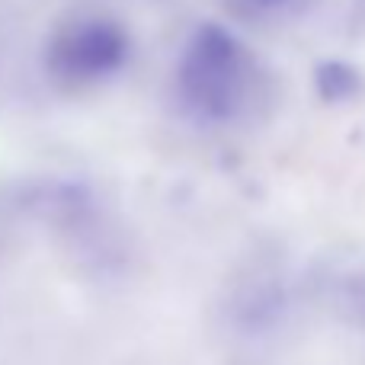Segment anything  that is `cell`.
<instances>
[{"label": "cell", "instance_id": "6da1fadb", "mask_svg": "<svg viewBox=\"0 0 365 365\" xmlns=\"http://www.w3.org/2000/svg\"><path fill=\"white\" fill-rule=\"evenodd\" d=\"M266 90L257 55L234 29L199 23L177 61V96L189 119L208 128L240 125Z\"/></svg>", "mask_w": 365, "mask_h": 365}, {"label": "cell", "instance_id": "7a4b0ae2", "mask_svg": "<svg viewBox=\"0 0 365 365\" xmlns=\"http://www.w3.org/2000/svg\"><path fill=\"white\" fill-rule=\"evenodd\" d=\"M132 32L119 16L77 10L58 19L42 48V71L58 90H96L113 83L132 61Z\"/></svg>", "mask_w": 365, "mask_h": 365}, {"label": "cell", "instance_id": "277c9868", "mask_svg": "<svg viewBox=\"0 0 365 365\" xmlns=\"http://www.w3.org/2000/svg\"><path fill=\"white\" fill-rule=\"evenodd\" d=\"M308 295L336 324L365 330V250L343 247L321 257L308 272Z\"/></svg>", "mask_w": 365, "mask_h": 365}, {"label": "cell", "instance_id": "3957f363", "mask_svg": "<svg viewBox=\"0 0 365 365\" xmlns=\"http://www.w3.org/2000/svg\"><path fill=\"white\" fill-rule=\"evenodd\" d=\"M292 311V285L272 266L247 269L227 292V324L240 340L279 334Z\"/></svg>", "mask_w": 365, "mask_h": 365}, {"label": "cell", "instance_id": "8992f818", "mask_svg": "<svg viewBox=\"0 0 365 365\" xmlns=\"http://www.w3.org/2000/svg\"><path fill=\"white\" fill-rule=\"evenodd\" d=\"M311 0H231L234 13L253 23H276V19H289L298 10H304Z\"/></svg>", "mask_w": 365, "mask_h": 365}, {"label": "cell", "instance_id": "5b68a950", "mask_svg": "<svg viewBox=\"0 0 365 365\" xmlns=\"http://www.w3.org/2000/svg\"><path fill=\"white\" fill-rule=\"evenodd\" d=\"M359 71L346 61H321L314 68V87L324 100L330 103H343L359 90Z\"/></svg>", "mask_w": 365, "mask_h": 365}]
</instances>
